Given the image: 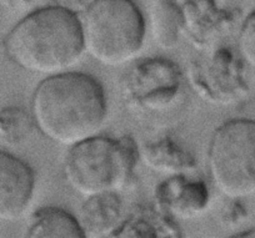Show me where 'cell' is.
<instances>
[{
    "label": "cell",
    "mask_w": 255,
    "mask_h": 238,
    "mask_svg": "<svg viewBox=\"0 0 255 238\" xmlns=\"http://www.w3.org/2000/svg\"><path fill=\"white\" fill-rule=\"evenodd\" d=\"M181 36L195 49L208 51L234 26V11L219 8L214 0H185L180 6Z\"/></svg>",
    "instance_id": "8"
},
{
    "label": "cell",
    "mask_w": 255,
    "mask_h": 238,
    "mask_svg": "<svg viewBox=\"0 0 255 238\" xmlns=\"http://www.w3.org/2000/svg\"><path fill=\"white\" fill-rule=\"evenodd\" d=\"M35 190L33 168L19 157L0 151V222H11L25 213Z\"/></svg>",
    "instance_id": "10"
},
{
    "label": "cell",
    "mask_w": 255,
    "mask_h": 238,
    "mask_svg": "<svg viewBox=\"0 0 255 238\" xmlns=\"http://www.w3.org/2000/svg\"><path fill=\"white\" fill-rule=\"evenodd\" d=\"M85 53L105 66H122L140 53L145 19L133 0H92L80 16Z\"/></svg>",
    "instance_id": "4"
},
{
    "label": "cell",
    "mask_w": 255,
    "mask_h": 238,
    "mask_svg": "<svg viewBox=\"0 0 255 238\" xmlns=\"http://www.w3.org/2000/svg\"><path fill=\"white\" fill-rule=\"evenodd\" d=\"M208 170L215 188L229 200L255 196V120H229L215 130Z\"/></svg>",
    "instance_id": "5"
},
{
    "label": "cell",
    "mask_w": 255,
    "mask_h": 238,
    "mask_svg": "<svg viewBox=\"0 0 255 238\" xmlns=\"http://www.w3.org/2000/svg\"><path fill=\"white\" fill-rule=\"evenodd\" d=\"M153 34L156 44L164 49H173L181 36L180 8L170 1L158 4L153 10Z\"/></svg>",
    "instance_id": "16"
},
{
    "label": "cell",
    "mask_w": 255,
    "mask_h": 238,
    "mask_svg": "<svg viewBox=\"0 0 255 238\" xmlns=\"http://www.w3.org/2000/svg\"><path fill=\"white\" fill-rule=\"evenodd\" d=\"M125 216L124 201L118 192L88 196L79 211L78 221L85 238L113 237Z\"/></svg>",
    "instance_id": "11"
},
{
    "label": "cell",
    "mask_w": 255,
    "mask_h": 238,
    "mask_svg": "<svg viewBox=\"0 0 255 238\" xmlns=\"http://www.w3.org/2000/svg\"><path fill=\"white\" fill-rule=\"evenodd\" d=\"M6 8L13 9V10H20L30 5L34 0H0Z\"/></svg>",
    "instance_id": "19"
},
{
    "label": "cell",
    "mask_w": 255,
    "mask_h": 238,
    "mask_svg": "<svg viewBox=\"0 0 255 238\" xmlns=\"http://www.w3.org/2000/svg\"><path fill=\"white\" fill-rule=\"evenodd\" d=\"M209 200L207 183L190 173L168 176L154 191V205L176 221L191 220L204 213Z\"/></svg>",
    "instance_id": "9"
},
{
    "label": "cell",
    "mask_w": 255,
    "mask_h": 238,
    "mask_svg": "<svg viewBox=\"0 0 255 238\" xmlns=\"http://www.w3.org/2000/svg\"><path fill=\"white\" fill-rule=\"evenodd\" d=\"M36 130L50 141L73 146L95 136L108 114L107 95L92 75L75 71L50 75L31 97Z\"/></svg>",
    "instance_id": "1"
},
{
    "label": "cell",
    "mask_w": 255,
    "mask_h": 238,
    "mask_svg": "<svg viewBox=\"0 0 255 238\" xmlns=\"http://www.w3.org/2000/svg\"><path fill=\"white\" fill-rule=\"evenodd\" d=\"M232 202L228 203L222 210V222L227 227H235L247 217V210L239 202V200L230 198Z\"/></svg>",
    "instance_id": "18"
},
{
    "label": "cell",
    "mask_w": 255,
    "mask_h": 238,
    "mask_svg": "<svg viewBox=\"0 0 255 238\" xmlns=\"http://www.w3.org/2000/svg\"><path fill=\"white\" fill-rule=\"evenodd\" d=\"M26 236L30 238H85L77 217L60 207H41L33 213Z\"/></svg>",
    "instance_id": "14"
},
{
    "label": "cell",
    "mask_w": 255,
    "mask_h": 238,
    "mask_svg": "<svg viewBox=\"0 0 255 238\" xmlns=\"http://www.w3.org/2000/svg\"><path fill=\"white\" fill-rule=\"evenodd\" d=\"M139 160V146L129 135H95L70 146L64 176L70 187L85 197L118 192L131 181Z\"/></svg>",
    "instance_id": "3"
},
{
    "label": "cell",
    "mask_w": 255,
    "mask_h": 238,
    "mask_svg": "<svg viewBox=\"0 0 255 238\" xmlns=\"http://www.w3.org/2000/svg\"><path fill=\"white\" fill-rule=\"evenodd\" d=\"M247 64L230 46H215L189 64L186 79L195 94L205 102L229 106L249 91Z\"/></svg>",
    "instance_id": "7"
},
{
    "label": "cell",
    "mask_w": 255,
    "mask_h": 238,
    "mask_svg": "<svg viewBox=\"0 0 255 238\" xmlns=\"http://www.w3.org/2000/svg\"><path fill=\"white\" fill-rule=\"evenodd\" d=\"M118 238H180L181 230L175 218L159 210L155 205H138L127 213Z\"/></svg>",
    "instance_id": "13"
},
{
    "label": "cell",
    "mask_w": 255,
    "mask_h": 238,
    "mask_svg": "<svg viewBox=\"0 0 255 238\" xmlns=\"http://www.w3.org/2000/svg\"><path fill=\"white\" fill-rule=\"evenodd\" d=\"M184 89L183 71L166 58L138 61L124 74L120 82L123 102L127 109L139 115L169 111L180 101Z\"/></svg>",
    "instance_id": "6"
},
{
    "label": "cell",
    "mask_w": 255,
    "mask_h": 238,
    "mask_svg": "<svg viewBox=\"0 0 255 238\" xmlns=\"http://www.w3.org/2000/svg\"><path fill=\"white\" fill-rule=\"evenodd\" d=\"M237 50L243 61L255 69V10L243 20L238 35Z\"/></svg>",
    "instance_id": "17"
},
{
    "label": "cell",
    "mask_w": 255,
    "mask_h": 238,
    "mask_svg": "<svg viewBox=\"0 0 255 238\" xmlns=\"http://www.w3.org/2000/svg\"><path fill=\"white\" fill-rule=\"evenodd\" d=\"M233 237H254L255 238V227L250 228V230L245 231V232L237 233V235H234Z\"/></svg>",
    "instance_id": "20"
},
{
    "label": "cell",
    "mask_w": 255,
    "mask_h": 238,
    "mask_svg": "<svg viewBox=\"0 0 255 238\" xmlns=\"http://www.w3.org/2000/svg\"><path fill=\"white\" fill-rule=\"evenodd\" d=\"M36 130L31 112L19 106L0 110V142L18 146L28 141Z\"/></svg>",
    "instance_id": "15"
},
{
    "label": "cell",
    "mask_w": 255,
    "mask_h": 238,
    "mask_svg": "<svg viewBox=\"0 0 255 238\" xmlns=\"http://www.w3.org/2000/svg\"><path fill=\"white\" fill-rule=\"evenodd\" d=\"M140 160L150 170L164 175L191 173L197 170V157L171 135L146 141L139 147Z\"/></svg>",
    "instance_id": "12"
},
{
    "label": "cell",
    "mask_w": 255,
    "mask_h": 238,
    "mask_svg": "<svg viewBox=\"0 0 255 238\" xmlns=\"http://www.w3.org/2000/svg\"><path fill=\"white\" fill-rule=\"evenodd\" d=\"M9 60L29 73L56 75L74 68L84 55L80 16L63 5L31 11L4 39Z\"/></svg>",
    "instance_id": "2"
}]
</instances>
